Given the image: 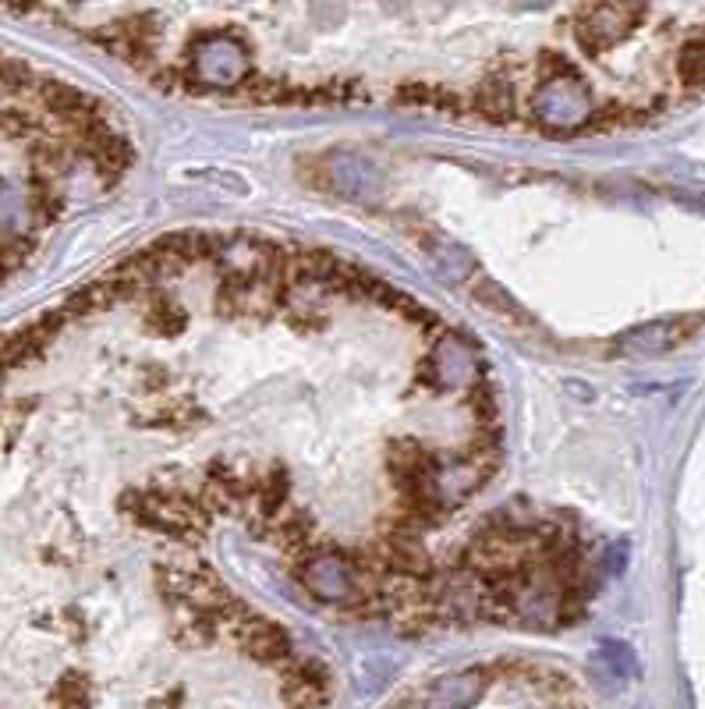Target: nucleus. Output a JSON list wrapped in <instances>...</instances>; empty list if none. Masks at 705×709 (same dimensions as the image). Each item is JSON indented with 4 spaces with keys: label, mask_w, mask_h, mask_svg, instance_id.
<instances>
[{
    "label": "nucleus",
    "mask_w": 705,
    "mask_h": 709,
    "mask_svg": "<svg viewBox=\"0 0 705 709\" xmlns=\"http://www.w3.org/2000/svg\"><path fill=\"white\" fill-rule=\"evenodd\" d=\"M132 146L103 103L0 54V284L54 231L82 181L114 185Z\"/></svg>",
    "instance_id": "f257e3e1"
},
{
    "label": "nucleus",
    "mask_w": 705,
    "mask_h": 709,
    "mask_svg": "<svg viewBox=\"0 0 705 709\" xmlns=\"http://www.w3.org/2000/svg\"><path fill=\"white\" fill-rule=\"evenodd\" d=\"M245 68H248L245 50L238 43H231V39H213L210 47L199 54V71L210 82H234Z\"/></svg>",
    "instance_id": "f03ea898"
},
{
    "label": "nucleus",
    "mask_w": 705,
    "mask_h": 709,
    "mask_svg": "<svg viewBox=\"0 0 705 709\" xmlns=\"http://www.w3.org/2000/svg\"><path fill=\"white\" fill-rule=\"evenodd\" d=\"M688 327L684 320H659V323H649V327L635 330V334H628L624 341H620V348L628 351H645V355H652V351H667L670 344L681 341V330Z\"/></svg>",
    "instance_id": "7ed1b4c3"
},
{
    "label": "nucleus",
    "mask_w": 705,
    "mask_h": 709,
    "mask_svg": "<svg viewBox=\"0 0 705 709\" xmlns=\"http://www.w3.org/2000/svg\"><path fill=\"white\" fill-rule=\"evenodd\" d=\"M479 110L486 117H496V121H504L511 114V86L504 78H489L486 86L479 89Z\"/></svg>",
    "instance_id": "20e7f679"
},
{
    "label": "nucleus",
    "mask_w": 705,
    "mask_h": 709,
    "mask_svg": "<svg viewBox=\"0 0 705 709\" xmlns=\"http://www.w3.org/2000/svg\"><path fill=\"white\" fill-rule=\"evenodd\" d=\"M681 71L688 82H705V47H691L681 57Z\"/></svg>",
    "instance_id": "39448f33"
}]
</instances>
